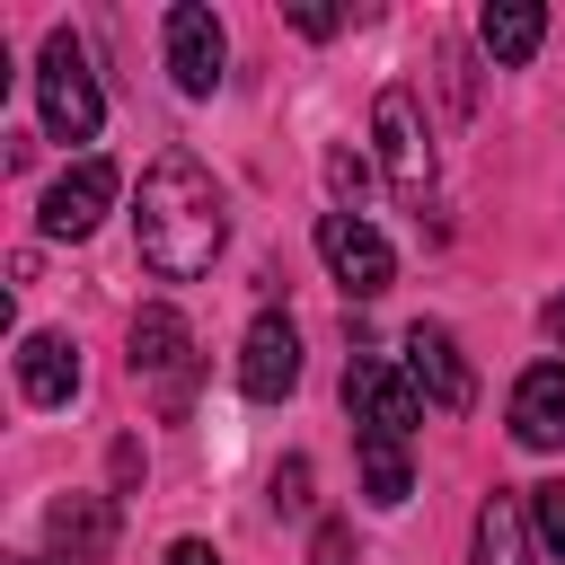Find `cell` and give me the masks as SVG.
I'll return each instance as SVG.
<instances>
[{
    "mask_svg": "<svg viewBox=\"0 0 565 565\" xmlns=\"http://www.w3.org/2000/svg\"><path fill=\"white\" fill-rule=\"evenodd\" d=\"M530 539H539L547 556H565V477L530 486Z\"/></svg>",
    "mask_w": 565,
    "mask_h": 565,
    "instance_id": "e0dca14e",
    "label": "cell"
},
{
    "mask_svg": "<svg viewBox=\"0 0 565 565\" xmlns=\"http://www.w3.org/2000/svg\"><path fill=\"white\" fill-rule=\"evenodd\" d=\"M318 256H327V274L344 282V300H380V291L397 282V256H388V238H380L362 212H318Z\"/></svg>",
    "mask_w": 565,
    "mask_h": 565,
    "instance_id": "277c9868",
    "label": "cell"
},
{
    "mask_svg": "<svg viewBox=\"0 0 565 565\" xmlns=\"http://www.w3.org/2000/svg\"><path fill=\"white\" fill-rule=\"evenodd\" d=\"M327 185H335L344 212H353V194H362V159H353V150H327Z\"/></svg>",
    "mask_w": 565,
    "mask_h": 565,
    "instance_id": "d6986e66",
    "label": "cell"
},
{
    "mask_svg": "<svg viewBox=\"0 0 565 565\" xmlns=\"http://www.w3.org/2000/svg\"><path fill=\"white\" fill-rule=\"evenodd\" d=\"M115 194H124L115 159H97V150H88V159H71V168L44 185V212H35V221H44V238H88V230L115 212Z\"/></svg>",
    "mask_w": 565,
    "mask_h": 565,
    "instance_id": "52a82bcc",
    "label": "cell"
},
{
    "mask_svg": "<svg viewBox=\"0 0 565 565\" xmlns=\"http://www.w3.org/2000/svg\"><path fill=\"white\" fill-rule=\"evenodd\" d=\"M291 26H300V35H335L344 18H335V9H318V0H300V9H291Z\"/></svg>",
    "mask_w": 565,
    "mask_h": 565,
    "instance_id": "ffe728a7",
    "label": "cell"
},
{
    "mask_svg": "<svg viewBox=\"0 0 565 565\" xmlns=\"http://www.w3.org/2000/svg\"><path fill=\"white\" fill-rule=\"evenodd\" d=\"M503 424H512L521 450H565V362H530V371L512 380Z\"/></svg>",
    "mask_w": 565,
    "mask_h": 565,
    "instance_id": "8fae6325",
    "label": "cell"
},
{
    "mask_svg": "<svg viewBox=\"0 0 565 565\" xmlns=\"http://www.w3.org/2000/svg\"><path fill=\"white\" fill-rule=\"evenodd\" d=\"M353 450H362V494H371L380 512H397V503H406V486H415L406 441H388V433H353Z\"/></svg>",
    "mask_w": 565,
    "mask_h": 565,
    "instance_id": "2e32d148",
    "label": "cell"
},
{
    "mask_svg": "<svg viewBox=\"0 0 565 565\" xmlns=\"http://www.w3.org/2000/svg\"><path fill=\"white\" fill-rule=\"evenodd\" d=\"M547 335H556V344H565V291H556V300H547Z\"/></svg>",
    "mask_w": 565,
    "mask_h": 565,
    "instance_id": "7402d4cb",
    "label": "cell"
},
{
    "mask_svg": "<svg viewBox=\"0 0 565 565\" xmlns=\"http://www.w3.org/2000/svg\"><path fill=\"white\" fill-rule=\"evenodd\" d=\"M468 565H530V494H486L477 503V539H468Z\"/></svg>",
    "mask_w": 565,
    "mask_h": 565,
    "instance_id": "4fadbf2b",
    "label": "cell"
},
{
    "mask_svg": "<svg viewBox=\"0 0 565 565\" xmlns=\"http://www.w3.org/2000/svg\"><path fill=\"white\" fill-rule=\"evenodd\" d=\"M124 344H132V380L159 397V415H185L194 406V380H203L194 371V327L168 300H150V309H132V335Z\"/></svg>",
    "mask_w": 565,
    "mask_h": 565,
    "instance_id": "7a4b0ae2",
    "label": "cell"
},
{
    "mask_svg": "<svg viewBox=\"0 0 565 565\" xmlns=\"http://www.w3.org/2000/svg\"><path fill=\"white\" fill-rule=\"evenodd\" d=\"M539 35H547V9L539 0H486V18H477V44H486L494 71H521L539 53Z\"/></svg>",
    "mask_w": 565,
    "mask_h": 565,
    "instance_id": "5bb4252c",
    "label": "cell"
},
{
    "mask_svg": "<svg viewBox=\"0 0 565 565\" xmlns=\"http://www.w3.org/2000/svg\"><path fill=\"white\" fill-rule=\"evenodd\" d=\"M132 238H141V265L159 282H194L212 274L221 238H230V212H221V185L203 159L185 150H159L141 168V203H132Z\"/></svg>",
    "mask_w": 565,
    "mask_h": 565,
    "instance_id": "6da1fadb",
    "label": "cell"
},
{
    "mask_svg": "<svg viewBox=\"0 0 565 565\" xmlns=\"http://www.w3.org/2000/svg\"><path fill=\"white\" fill-rule=\"evenodd\" d=\"M168 565H221V547H203V539H177V547H168Z\"/></svg>",
    "mask_w": 565,
    "mask_h": 565,
    "instance_id": "44dd1931",
    "label": "cell"
},
{
    "mask_svg": "<svg viewBox=\"0 0 565 565\" xmlns=\"http://www.w3.org/2000/svg\"><path fill=\"white\" fill-rule=\"evenodd\" d=\"M371 132H380V168H388L397 203H424V194H433V141H424V115H415V97H406V88H380V106H371Z\"/></svg>",
    "mask_w": 565,
    "mask_h": 565,
    "instance_id": "8992f818",
    "label": "cell"
},
{
    "mask_svg": "<svg viewBox=\"0 0 565 565\" xmlns=\"http://www.w3.org/2000/svg\"><path fill=\"white\" fill-rule=\"evenodd\" d=\"M406 380H415V397L441 406V415H468V397H477L468 353H459L450 327H406Z\"/></svg>",
    "mask_w": 565,
    "mask_h": 565,
    "instance_id": "ba28073f",
    "label": "cell"
},
{
    "mask_svg": "<svg viewBox=\"0 0 565 565\" xmlns=\"http://www.w3.org/2000/svg\"><path fill=\"white\" fill-rule=\"evenodd\" d=\"M344 406H353L362 433H388V441H406V433L424 424L415 380H406L397 362H380V353H353V362H344Z\"/></svg>",
    "mask_w": 565,
    "mask_h": 565,
    "instance_id": "5b68a950",
    "label": "cell"
},
{
    "mask_svg": "<svg viewBox=\"0 0 565 565\" xmlns=\"http://www.w3.org/2000/svg\"><path fill=\"white\" fill-rule=\"evenodd\" d=\"M221 62H230L221 18L194 9V0H177V9H168V71H177V88H185V97H212V88H221Z\"/></svg>",
    "mask_w": 565,
    "mask_h": 565,
    "instance_id": "9c48e42d",
    "label": "cell"
},
{
    "mask_svg": "<svg viewBox=\"0 0 565 565\" xmlns=\"http://www.w3.org/2000/svg\"><path fill=\"white\" fill-rule=\"evenodd\" d=\"M274 503L282 512H309V459H282L274 468Z\"/></svg>",
    "mask_w": 565,
    "mask_h": 565,
    "instance_id": "ac0fdd59",
    "label": "cell"
},
{
    "mask_svg": "<svg viewBox=\"0 0 565 565\" xmlns=\"http://www.w3.org/2000/svg\"><path fill=\"white\" fill-rule=\"evenodd\" d=\"M238 388L256 397V406H274V397H291L300 388V335H291V318H256L247 327V344H238Z\"/></svg>",
    "mask_w": 565,
    "mask_h": 565,
    "instance_id": "30bf717a",
    "label": "cell"
},
{
    "mask_svg": "<svg viewBox=\"0 0 565 565\" xmlns=\"http://www.w3.org/2000/svg\"><path fill=\"white\" fill-rule=\"evenodd\" d=\"M35 106H44V132L53 141H88L106 97H97V71H88V44L71 26L44 35V62H35Z\"/></svg>",
    "mask_w": 565,
    "mask_h": 565,
    "instance_id": "3957f363",
    "label": "cell"
},
{
    "mask_svg": "<svg viewBox=\"0 0 565 565\" xmlns=\"http://www.w3.org/2000/svg\"><path fill=\"white\" fill-rule=\"evenodd\" d=\"M71 388H79L71 335H26V344H18V397H26V406H71Z\"/></svg>",
    "mask_w": 565,
    "mask_h": 565,
    "instance_id": "9a60e30c",
    "label": "cell"
},
{
    "mask_svg": "<svg viewBox=\"0 0 565 565\" xmlns=\"http://www.w3.org/2000/svg\"><path fill=\"white\" fill-rule=\"evenodd\" d=\"M44 539L62 565H106L115 556V494H53Z\"/></svg>",
    "mask_w": 565,
    "mask_h": 565,
    "instance_id": "7c38bea8",
    "label": "cell"
}]
</instances>
